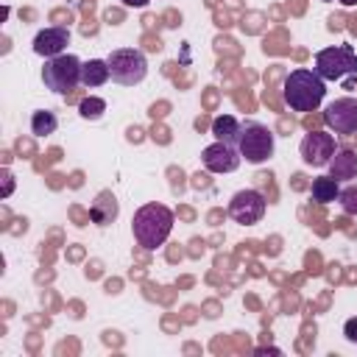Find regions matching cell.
<instances>
[{
    "label": "cell",
    "instance_id": "obj_16",
    "mask_svg": "<svg viewBox=\"0 0 357 357\" xmlns=\"http://www.w3.org/2000/svg\"><path fill=\"white\" fill-rule=\"evenodd\" d=\"M310 195H312L315 204H332V201H337V195H340V181H335L332 176H318V178L312 181Z\"/></svg>",
    "mask_w": 357,
    "mask_h": 357
},
{
    "label": "cell",
    "instance_id": "obj_21",
    "mask_svg": "<svg viewBox=\"0 0 357 357\" xmlns=\"http://www.w3.org/2000/svg\"><path fill=\"white\" fill-rule=\"evenodd\" d=\"M11 190H14V176H11L8 170H3V192H0V195H3V198H8V195H11Z\"/></svg>",
    "mask_w": 357,
    "mask_h": 357
},
{
    "label": "cell",
    "instance_id": "obj_11",
    "mask_svg": "<svg viewBox=\"0 0 357 357\" xmlns=\"http://www.w3.org/2000/svg\"><path fill=\"white\" fill-rule=\"evenodd\" d=\"M67 45H70V31L61 28V25L42 28V31L33 36V53H36V56H45V59L61 56Z\"/></svg>",
    "mask_w": 357,
    "mask_h": 357
},
{
    "label": "cell",
    "instance_id": "obj_20",
    "mask_svg": "<svg viewBox=\"0 0 357 357\" xmlns=\"http://www.w3.org/2000/svg\"><path fill=\"white\" fill-rule=\"evenodd\" d=\"M343 337H346L349 343H357V315L343 324Z\"/></svg>",
    "mask_w": 357,
    "mask_h": 357
},
{
    "label": "cell",
    "instance_id": "obj_3",
    "mask_svg": "<svg viewBox=\"0 0 357 357\" xmlns=\"http://www.w3.org/2000/svg\"><path fill=\"white\" fill-rule=\"evenodd\" d=\"M324 81H349L357 78V53L351 45H332L315 53L312 67Z\"/></svg>",
    "mask_w": 357,
    "mask_h": 357
},
{
    "label": "cell",
    "instance_id": "obj_17",
    "mask_svg": "<svg viewBox=\"0 0 357 357\" xmlns=\"http://www.w3.org/2000/svg\"><path fill=\"white\" fill-rule=\"evenodd\" d=\"M56 128H59V120H56L53 112L39 109V112L31 114V131H33L36 137H47V134H53Z\"/></svg>",
    "mask_w": 357,
    "mask_h": 357
},
{
    "label": "cell",
    "instance_id": "obj_8",
    "mask_svg": "<svg viewBox=\"0 0 357 357\" xmlns=\"http://www.w3.org/2000/svg\"><path fill=\"white\" fill-rule=\"evenodd\" d=\"M335 151H337L335 137L326 131H310V134H304V139L298 145V153H301L304 165H310V167H326L329 159L335 156Z\"/></svg>",
    "mask_w": 357,
    "mask_h": 357
},
{
    "label": "cell",
    "instance_id": "obj_6",
    "mask_svg": "<svg viewBox=\"0 0 357 357\" xmlns=\"http://www.w3.org/2000/svg\"><path fill=\"white\" fill-rule=\"evenodd\" d=\"M237 151L245 162L251 165H262L273 156V131L262 123H243L240 139H237Z\"/></svg>",
    "mask_w": 357,
    "mask_h": 357
},
{
    "label": "cell",
    "instance_id": "obj_2",
    "mask_svg": "<svg viewBox=\"0 0 357 357\" xmlns=\"http://www.w3.org/2000/svg\"><path fill=\"white\" fill-rule=\"evenodd\" d=\"M326 95V81L315 70H293L282 84V98L293 112H315Z\"/></svg>",
    "mask_w": 357,
    "mask_h": 357
},
{
    "label": "cell",
    "instance_id": "obj_23",
    "mask_svg": "<svg viewBox=\"0 0 357 357\" xmlns=\"http://www.w3.org/2000/svg\"><path fill=\"white\" fill-rule=\"evenodd\" d=\"M337 3H340V6H349V8H351V6H357V0H337Z\"/></svg>",
    "mask_w": 357,
    "mask_h": 357
},
{
    "label": "cell",
    "instance_id": "obj_22",
    "mask_svg": "<svg viewBox=\"0 0 357 357\" xmlns=\"http://www.w3.org/2000/svg\"><path fill=\"white\" fill-rule=\"evenodd\" d=\"M126 8H145L148 6V0H120Z\"/></svg>",
    "mask_w": 357,
    "mask_h": 357
},
{
    "label": "cell",
    "instance_id": "obj_19",
    "mask_svg": "<svg viewBox=\"0 0 357 357\" xmlns=\"http://www.w3.org/2000/svg\"><path fill=\"white\" fill-rule=\"evenodd\" d=\"M337 201H340L346 215H357V184H349L346 190H340Z\"/></svg>",
    "mask_w": 357,
    "mask_h": 357
},
{
    "label": "cell",
    "instance_id": "obj_14",
    "mask_svg": "<svg viewBox=\"0 0 357 357\" xmlns=\"http://www.w3.org/2000/svg\"><path fill=\"white\" fill-rule=\"evenodd\" d=\"M109 78H112L109 61H100V59H89V61H84V67H81V84H84V86L95 89V86H103Z\"/></svg>",
    "mask_w": 357,
    "mask_h": 357
},
{
    "label": "cell",
    "instance_id": "obj_12",
    "mask_svg": "<svg viewBox=\"0 0 357 357\" xmlns=\"http://www.w3.org/2000/svg\"><path fill=\"white\" fill-rule=\"evenodd\" d=\"M326 167L335 181H351L357 178V153L351 148H337Z\"/></svg>",
    "mask_w": 357,
    "mask_h": 357
},
{
    "label": "cell",
    "instance_id": "obj_13",
    "mask_svg": "<svg viewBox=\"0 0 357 357\" xmlns=\"http://www.w3.org/2000/svg\"><path fill=\"white\" fill-rule=\"evenodd\" d=\"M117 215H120V204H117V198H114L109 190L98 192V198H95L92 206H89V218H92V223H98V226H109L112 220H117Z\"/></svg>",
    "mask_w": 357,
    "mask_h": 357
},
{
    "label": "cell",
    "instance_id": "obj_1",
    "mask_svg": "<svg viewBox=\"0 0 357 357\" xmlns=\"http://www.w3.org/2000/svg\"><path fill=\"white\" fill-rule=\"evenodd\" d=\"M134 240L145 251H156L173 231V212L165 204H145L134 212Z\"/></svg>",
    "mask_w": 357,
    "mask_h": 357
},
{
    "label": "cell",
    "instance_id": "obj_9",
    "mask_svg": "<svg viewBox=\"0 0 357 357\" xmlns=\"http://www.w3.org/2000/svg\"><path fill=\"white\" fill-rule=\"evenodd\" d=\"M324 123L335 134H357V98H337L324 109Z\"/></svg>",
    "mask_w": 357,
    "mask_h": 357
},
{
    "label": "cell",
    "instance_id": "obj_7",
    "mask_svg": "<svg viewBox=\"0 0 357 357\" xmlns=\"http://www.w3.org/2000/svg\"><path fill=\"white\" fill-rule=\"evenodd\" d=\"M265 215V195L259 190H237L229 201V218L234 223H243V226H254L259 223Z\"/></svg>",
    "mask_w": 357,
    "mask_h": 357
},
{
    "label": "cell",
    "instance_id": "obj_10",
    "mask_svg": "<svg viewBox=\"0 0 357 357\" xmlns=\"http://www.w3.org/2000/svg\"><path fill=\"white\" fill-rule=\"evenodd\" d=\"M240 159L243 156H240L237 145H229V142H220V139L201 151V162L209 173H231V170L240 167Z\"/></svg>",
    "mask_w": 357,
    "mask_h": 357
},
{
    "label": "cell",
    "instance_id": "obj_18",
    "mask_svg": "<svg viewBox=\"0 0 357 357\" xmlns=\"http://www.w3.org/2000/svg\"><path fill=\"white\" fill-rule=\"evenodd\" d=\"M103 112H106V100H103V98L89 95V98H84V100L78 103V114H81L84 120H100Z\"/></svg>",
    "mask_w": 357,
    "mask_h": 357
},
{
    "label": "cell",
    "instance_id": "obj_5",
    "mask_svg": "<svg viewBox=\"0 0 357 357\" xmlns=\"http://www.w3.org/2000/svg\"><path fill=\"white\" fill-rule=\"evenodd\" d=\"M106 61H109V70H112V81H117L123 86H134V84L145 81V75H148V59L137 47L112 50Z\"/></svg>",
    "mask_w": 357,
    "mask_h": 357
},
{
    "label": "cell",
    "instance_id": "obj_4",
    "mask_svg": "<svg viewBox=\"0 0 357 357\" xmlns=\"http://www.w3.org/2000/svg\"><path fill=\"white\" fill-rule=\"evenodd\" d=\"M81 59L73 53H61L45 61L42 67V81L47 89H53L56 95H70L78 84H81Z\"/></svg>",
    "mask_w": 357,
    "mask_h": 357
},
{
    "label": "cell",
    "instance_id": "obj_24",
    "mask_svg": "<svg viewBox=\"0 0 357 357\" xmlns=\"http://www.w3.org/2000/svg\"><path fill=\"white\" fill-rule=\"evenodd\" d=\"M324 3H332V0H324Z\"/></svg>",
    "mask_w": 357,
    "mask_h": 357
},
{
    "label": "cell",
    "instance_id": "obj_15",
    "mask_svg": "<svg viewBox=\"0 0 357 357\" xmlns=\"http://www.w3.org/2000/svg\"><path fill=\"white\" fill-rule=\"evenodd\" d=\"M240 131H243V123H240L237 117H231V114H218V117L212 120V134H215V139H220V142L237 145Z\"/></svg>",
    "mask_w": 357,
    "mask_h": 357
}]
</instances>
